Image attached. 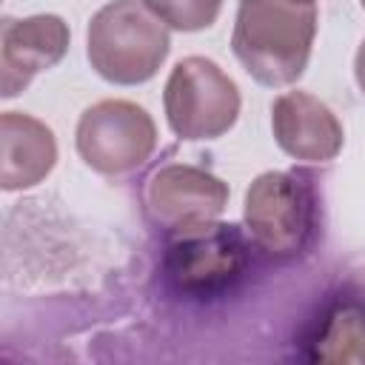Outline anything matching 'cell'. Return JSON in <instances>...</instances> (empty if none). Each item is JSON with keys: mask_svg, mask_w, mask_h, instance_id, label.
Here are the masks:
<instances>
[{"mask_svg": "<svg viewBox=\"0 0 365 365\" xmlns=\"http://www.w3.org/2000/svg\"><path fill=\"white\" fill-rule=\"evenodd\" d=\"M248 240L274 262L302 257L319 228V200L311 174L265 171L248 191L242 205Z\"/></svg>", "mask_w": 365, "mask_h": 365, "instance_id": "cell-3", "label": "cell"}, {"mask_svg": "<svg viewBox=\"0 0 365 365\" xmlns=\"http://www.w3.org/2000/svg\"><path fill=\"white\" fill-rule=\"evenodd\" d=\"M228 205V185L205 168L188 163H168L157 168L143 188V208L148 220L168 231L214 222Z\"/></svg>", "mask_w": 365, "mask_h": 365, "instance_id": "cell-7", "label": "cell"}, {"mask_svg": "<svg viewBox=\"0 0 365 365\" xmlns=\"http://www.w3.org/2000/svg\"><path fill=\"white\" fill-rule=\"evenodd\" d=\"M171 234L163 254V274L174 291L208 299L242 279L251 242L240 225L214 220Z\"/></svg>", "mask_w": 365, "mask_h": 365, "instance_id": "cell-4", "label": "cell"}, {"mask_svg": "<svg viewBox=\"0 0 365 365\" xmlns=\"http://www.w3.org/2000/svg\"><path fill=\"white\" fill-rule=\"evenodd\" d=\"M91 68L114 86L148 83L171 51L168 26L143 0H111L88 23Z\"/></svg>", "mask_w": 365, "mask_h": 365, "instance_id": "cell-2", "label": "cell"}, {"mask_svg": "<svg viewBox=\"0 0 365 365\" xmlns=\"http://www.w3.org/2000/svg\"><path fill=\"white\" fill-rule=\"evenodd\" d=\"M314 37V0H240L231 48L257 83L282 88L302 77Z\"/></svg>", "mask_w": 365, "mask_h": 365, "instance_id": "cell-1", "label": "cell"}, {"mask_svg": "<svg viewBox=\"0 0 365 365\" xmlns=\"http://www.w3.org/2000/svg\"><path fill=\"white\" fill-rule=\"evenodd\" d=\"M305 345L319 362H365V294H336L311 322Z\"/></svg>", "mask_w": 365, "mask_h": 365, "instance_id": "cell-11", "label": "cell"}, {"mask_svg": "<svg viewBox=\"0 0 365 365\" xmlns=\"http://www.w3.org/2000/svg\"><path fill=\"white\" fill-rule=\"evenodd\" d=\"M271 128L277 145L305 163H331L345 143L336 114L308 91H285L271 106Z\"/></svg>", "mask_w": 365, "mask_h": 365, "instance_id": "cell-9", "label": "cell"}, {"mask_svg": "<svg viewBox=\"0 0 365 365\" xmlns=\"http://www.w3.org/2000/svg\"><path fill=\"white\" fill-rule=\"evenodd\" d=\"M359 3H362V9H365V0H359Z\"/></svg>", "mask_w": 365, "mask_h": 365, "instance_id": "cell-14", "label": "cell"}, {"mask_svg": "<svg viewBox=\"0 0 365 365\" xmlns=\"http://www.w3.org/2000/svg\"><path fill=\"white\" fill-rule=\"evenodd\" d=\"M237 83L208 57L180 60L165 83L163 106L168 128L180 140L222 137L240 117Z\"/></svg>", "mask_w": 365, "mask_h": 365, "instance_id": "cell-5", "label": "cell"}, {"mask_svg": "<svg viewBox=\"0 0 365 365\" xmlns=\"http://www.w3.org/2000/svg\"><path fill=\"white\" fill-rule=\"evenodd\" d=\"M168 29L202 31L220 17L222 0H143Z\"/></svg>", "mask_w": 365, "mask_h": 365, "instance_id": "cell-12", "label": "cell"}, {"mask_svg": "<svg viewBox=\"0 0 365 365\" xmlns=\"http://www.w3.org/2000/svg\"><path fill=\"white\" fill-rule=\"evenodd\" d=\"M354 77H356V86H359V91L365 94V40L359 43V48H356V57H354Z\"/></svg>", "mask_w": 365, "mask_h": 365, "instance_id": "cell-13", "label": "cell"}, {"mask_svg": "<svg viewBox=\"0 0 365 365\" xmlns=\"http://www.w3.org/2000/svg\"><path fill=\"white\" fill-rule=\"evenodd\" d=\"M68 26L57 14L3 20L0 31V94L17 97L40 71L54 68L68 51Z\"/></svg>", "mask_w": 365, "mask_h": 365, "instance_id": "cell-8", "label": "cell"}, {"mask_svg": "<svg viewBox=\"0 0 365 365\" xmlns=\"http://www.w3.org/2000/svg\"><path fill=\"white\" fill-rule=\"evenodd\" d=\"M77 154L97 174H128L157 148L151 114L131 100H100L77 120Z\"/></svg>", "mask_w": 365, "mask_h": 365, "instance_id": "cell-6", "label": "cell"}, {"mask_svg": "<svg viewBox=\"0 0 365 365\" xmlns=\"http://www.w3.org/2000/svg\"><path fill=\"white\" fill-rule=\"evenodd\" d=\"M57 163L54 131L31 114L3 111L0 117V185L3 191L31 188Z\"/></svg>", "mask_w": 365, "mask_h": 365, "instance_id": "cell-10", "label": "cell"}]
</instances>
